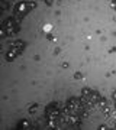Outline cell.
Returning a JSON list of instances; mask_svg holds the SVG:
<instances>
[{
	"label": "cell",
	"mask_w": 116,
	"mask_h": 130,
	"mask_svg": "<svg viewBox=\"0 0 116 130\" xmlns=\"http://www.w3.org/2000/svg\"><path fill=\"white\" fill-rule=\"evenodd\" d=\"M65 107H67V108H70L71 111H74V113H77V114H80L81 117L87 116V103L83 100V97H81V98H77V97L68 98V100H67Z\"/></svg>",
	"instance_id": "obj_2"
},
{
	"label": "cell",
	"mask_w": 116,
	"mask_h": 130,
	"mask_svg": "<svg viewBox=\"0 0 116 130\" xmlns=\"http://www.w3.org/2000/svg\"><path fill=\"white\" fill-rule=\"evenodd\" d=\"M110 6H112V9L116 12V0H110Z\"/></svg>",
	"instance_id": "obj_10"
},
{
	"label": "cell",
	"mask_w": 116,
	"mask_h": 130,
	"mask_svg": "<svg viewBox=\"0 0 116 130\" xmlns=\"http://www.w3.org/2000/svg\"><path fill=\"white\" fill-rule=\"evenodd\" d=\"M81 97H83L84 101L87 103V106L94 107V106H97V104H99V101H100L102 95H100L97 91H94V90L87 88V87H86V88L81 90Z\"/></svg>",
	"instance_id": "obj_5"
},
{
	"label": "cell",
	"mask_w": 116,
	"mask_h": 130,
	"mask_svg": "<svg viewBox=\"0 0 116 130\" xmlns=\"http://www.w3.org/2000/svg\"><path fill=\"white\" fill-rule=\"evenodd\" d=\"M7 7H9V5H7V3H6V0H2V10H3V12H5V10L7 9Z\"/></svg>",
	"instance_id": "obj_9"
},
{
	"label": "cell",
	"mask_w": 116,
	"mask_h": 130,
	"mask_svg": "<svg viewBox=\"0 0 116 130\" xmlns=\"http://www.w3.org/2000/svg\"><path fill=\"white\" fill-rule=\"evenodd\" d=\"M61 111H62V108L60 107L58 103H51L45 107V117L48 120H60Z\"/></svg>",
	"instance_id": "obj_6"
},
{
	"label": "cell",
	"mask_w": 116,
	"mask_h": 130,
	"mask_svg": "<svg viewBox=\"0 0 116 130\" xmlns=\"http://www.w3.org/2000/svg\"><path fill=\"white\" fill-rule=\"evenodd\" d=\"M112 98H113V104H115V107H116V90H115V93L112 94Z\"/></svg>",
	"instance_id": "obj_12"
},
{
	"label": "cell",
	"mask_w": 116,
	"mask_h": 130,
	"mask_svg": "<svg viewBox=\"0 0 116 130\" xmlns=\"http://www.w3.org/2000/svg\"><path fill=\"white\" fill-rule=\"evenodd\" d=\"M25 45H26L25 42L16 41L13 45L10 46V49L7 51V54H6V59L9 61V62H10V61H13V59H16V58H18V56L23 52V49H25Z\"/></svg>",
	"instance_id": "obj_7"
},
{
	"label": "cell",
	"mask_w": 116,
	"mask_h": 130,
	"mask_svg": "<svg viewBox=\"0 0 116 130\" xmlns=\"http://www.w3.org/2000/svg\"><path fill=\"white\" fill-rule=\"evenodd\" d=\"M19 20L18 18H7L2 23V28H0V33L2 36H7V35H15V33L19 32Z\"/></svg>",
	"instance_id": "obj_3"
},
{
	"label": "cell",
	"mask_w": 116,
	"mask_h": 130,
	"mask_svg": "<svg viewBox=\"0 0 116 130\" xmlns=\"http://www.w3.org/2000/svg\"><path fill=\"white\" fill-rule=\"evenodd\" d=\"M61 124L62 127H79L81 124V116L64 107L61 111Z\"/></svg>",
	"instance_id": "obj_1"
},
{
	"label": "cell",
	"mask_w": 116,
	"mask_h": 130,
	"mask_svg": "<svg viewBox=\"0 0 116 130\" xmlns=\"http://www.w3.org/2000/svg\"><path fill=\"white\" fill-rule=\"evenodd\" d=\"M99 129L100 130H106V129H109V127H107L106 124H102V126H99Z\"/></svg>",
	"instance_id": "obj_13"
},
{
	"label": "cell",
	"mask_w": 116,
	"mask_h": 130,
	"mask_svg": "<svg viewBox=\"0 0 116 130\" xmlns=\"http://www.w3.org/2000/svg\"><path fill=\"white\" fill-rule=\"evenodd\" d=\"M35 7H36V2H19V3L15 5L13 13H15V16L20 20V19L25 18V16H26L32 9H35Z\"/></svg>",
	"instance_id": "obj_4"
},
{
	"label": "cell",
	"mask_w": 116,
	"mask_h": 130,
	"mask_svg": "<svg viewBox=\"0 0 116 130\" xmlns=\"http://www.w3.org/2000/svg\"><path fill=\"white\" fill-rule=\"evenodd\" d=\"M44 2H45L48 6H51V5H52V0H44Z\"/></svg>",
	"instance_id": "obj_14"
},
{
	"label": "cell",
	"mask_w": 116,
	"mask_h": 130,
	"mask_svg": "<svg viewBox=\"0 0 116 130\" xmlns=\"http://www.w3.org/2000/svg\"><path fill=\"white\" fill-rule=\"evenodd\" d=\"M16 127H18V129H31V127H32V123H31L28 119H23V120H20L18 124H16Z\"/></svg>",
	"instance_id": "obj_8"
},
{
	"label": "cell",
	"mask_w": 116,
	"mask_h": 130,
	"mask_svg": "<svg viewBox=\"0 0 116 130\" xmlns=\"http://www.w3.org/2000/svg\"><path fill=\"white\" fill-rule=\"evenodd\" d=\"M115 127H116V121H115Z\"/></svg>",
	"instance_id": "obj_15"
},
{
	"label": "cell",
	"mask_w": 116,
	"mask_h": 130,
	"mask_svg": "<svg viewBox=\"0 0 116 130\" xmlns=\"http://www.w3.org/2000/svg\"><path fill=\"white\" fill-rule=\"evenodd\" d=\"M36 108H38V106L35 104V106H32L31 108H29V111H31V113H33V111H36Z\"/></svg>",
	"instance_id": "obj_11"
}]
</instances>
